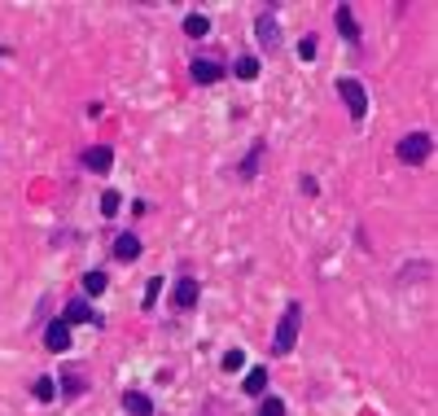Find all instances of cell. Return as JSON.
Returning a JSON list of instances; mask_svg holds the SVG:
<instances>
[{
    "mask_svg": "<svg viewBox=\"0 0 438 416\" xmlns=\"http://www.w3.org/2000/svg\"><path fill=\"white\" fill-rule=\"evenodd\" d=\"M298 333H303V302H290V307L281 311V320H277V333H272V355L285 359L294 351Z\"/></svg>",
    "mask_w": 438,
    "mask_h": 416,
    "instance_id": "obj_1",
    "label": "cell"
},
{
    "mask_svg": "<svg viewBox=\"0 0 438 416\" xmlns=\"http://www.w3.org/2000/svg\"><path fill=\"white\" fill-rule=\"evenodd\" d=\"M430 149H434L430 132H412V136H403V141L394 145V158H399L403 166H417V162H426V158H430Z\"/></svg>",
    "mask_w": 438,
    "mask_h": 416,
    "instance_id": "obj_2",
    "label": "cell"
},
{
    "mask_svg": "<svg viewBox=\"0 0 438 416\" xmlns=\"http://www.w3.org/2000/svg\"><path fill=\"white\" fill-rule=\"evenodd\" d=\"M338 96L347 101V114H351L355 123H364V114H368V92H364V83H360V79H338Z\"/></svg>",
    "mask_w": 438,
    "mask_h": 416,
    "instance_id": "obj_3",
    "label": "cell"
},
{
    "mask_svg": "<svg viewBox=\"0 0 438 416\" xmlns=\"http://www.w3.org/2000/svg\"><path fill=\"white\" fill-rule=\"evenodd\" d=\"M254 35H259V44H263L268 53H277V49H281V26H277V13H272V9H259V18H254Z\"/></svg>",
    "mask_w": 438,
    "mask_h": 416,
    "instance_id": "obj_4",
    "label": "cell"
},
{
    "mask_svg": "<svg viewBox=\"0 0 438 416\" xmlns=\"http://www.w3.org/2000/svg\"><path fill=\"white\" fill-rule=\"evenodd\" d=\"M171 298H175V307H180V311H193V307H198V298H202V285L193 281V276H180Z\"/></svg>",
    "mask_w": 438,
    "mask_h": 416,
    "instance_id": "obj_5",
    "label": "cell"
},
{
    "mask_svg": "<svg viewBox=\"0 0 438 416\" xmlns=\"http://www.w3.org/2000/svg\"><path fill=\"white\" fill-rule=\"evenodd\" d=\"M79 162H84L88 171H110V166H114V149L110 145H88L84 154H79Z\"/></svg>",
    "mask_w": 438,
    "mask_h": 416,
    "instance_id": "obj_6",
    "label": "cell"
},
{
    "mask_svg": "<svg viewBox=\"0 0 438 416\" xmlns=\"http://www.w3.org/2000/svg\"><path fill=\"white\" fill-rule=\"evenodd\" d=\"M44 346L53 355H62L66 346H71V324L66 320H49V329H44Z\"/></svg>",
    "mask_w": 438,
    "mask_h": 416,
    "instance_id": "obj_7",
    "label": "cell"
},
{
    "mask_svg": "<svg viewBox=\"0 0 438 416\" xmlns=\"http://www.w3.org/2000/svg\"><path fill=\"white\" fill-rule=\"evenodd\" d=\"M141 237H136V232H119V237H114V259L119 263H132V259H141Z\"/></svg>",
    "mask_w": 438,
    "mask_h": 416,
    "instance_id": "obj_8",
    "label": "cell"
},
{
    "mask_svg": "<svg viewBox=\"0 0 438 416\" xmlns=\"http://www.w3.org/2000/svg\"><path fill=\"white\" fill-rule=\"evenodd\" d=\"M123 408H128V416H154V399L145 390H128L123 395Z\"/></svg>",
    "mask_w": 438,
    "mask_h": 416,
    "instance_id": "obj_9",
    "label": "cell"
},
{
    "mask_svg": "<svg viewBox=\"0 0 438 416\" xmlns=\"http://www.w3.org/2000/svg\"><path fill=\"white\" fill-rule=\"evenodd\" d=\"M193 79H198V83H219V79H224V66L211 62V58H198V62H193Z\"/></svg>",
    "mask_w": 438,
    "mask_h": 416,
    "instance_id": "obj_10",
    "label": "cell"
},
{
    "mask_svg": "<svg viewBox=\"0 0 438 416\" xmlns=\"http://www.w3.org/2000/svg\"><path fill=\"white\" fill-rule=\"evenodd\" d=\"M263 154H268V145H263V141H259V145L250 149V154H245V158H241V166H237V175H241V180H254V175H259V162H263Z\"/></svg>",
    "mask_w": 438,
    "mask_h": 416,
    "instance_id": "obj_11",
    "label": "cell"
},
{
    "mask_svg": "<svg viewBox=\"0 0 438 416\" xmlns=\"http://www.w3.org/2000/svg\"><path fill=\"white\" fill-rule=\"evenodd\" d=\"M62 320H66V324H88V320H97V315H92V307H88L84 298H71V302H66V315H62Z\"/></svg>",
    "mask_w": 438,
    "mask_h": 416,
    "instance_id": "obj_12",
    "label": "cell"
},
{
    "mask_svg": "<svg viewBox=\"0 0 438 416\" xmlns=\"http://www.w3.org/2000/svg\"><path fill=\"white\" fill-rule=\"evenodd\" d=\"M333 18H338V31L347 35L351 44H360V26H355V13H351V5H338V13H333Z\"/></svg>",
    "mask_w": 438,
    "mask_h": 416,
    "instance_id": "obj_13",
    "label": "cell"
},
{
    "mask_svg": "<svg viewBox=\"0 0 438 416\" xmlns=\"http://www.w3.org/2000/svg\"><path fill=\"white\" fill-rule=\"evenodd\" d=\"M241 385H245V395H268V368H250Z\"/></svg>",
    "mask_w": 438,
    "mask_h": 416,
    "instance_id": "obj_14",
    "label": "cell"
},
{
    "mask_svg": "<svg viewBox=\"0 0 438 416\" xmlns=\"http://www.w3.org/2000/svg\"><path fill=\"white\" fill-rule=\"evenodd\" d=\"M31 395L40 399V404H53V399H58V377H35Z\"/></svg>",
    "mask_w": 438,
    "mask_h": 416,
    "instance_id": "obj_15",
    "label": "cell"
},
{
    "mask_svg": "<svg viewBox=\"0 0 438 416\" xmlns=\"http://www.w3.org/2000/svg\"><path fill=\"white\" fill-rule=\"evenodd\" d=\"M430 263H403V272H399V281L403 285H412V281H430Z\"/></svg>",
    "mask_w": 438,
    "mask_h": 416,
    "instance_id": "obj_16",
    "label": "cell"
},
{
    "mask_svg": "<svg viewBox=\"0 0 438 416\" xmlns=\"http://www.w3.org/2000/svg\"><path fill=\"white\" fill-rule=\"evenodd\" d=\"M184 35H189V40H202V35H211V22L202 18V13H189V18H184Z\"/></svg>",
    "mask_w": 438,
    "mask_h": 416,
    "instance_id": "obj_17",
    "label": "cell"
},
{
    "mask_svg": "<svg viewBox=\"0 0 438 416\" xmlns=\"http://www.w3.org/2000/svg\"><path fill=\"white\" fill-rule=\"evenodd\" d=\"M105 285H110V276H105L101 268L84 272V294H105Z\"/></svg>",
    "mask_w": 438,
    "mask_h": 416,
    "instance_id": "obj_18",
    "label": "cell"
},
{
    "mask_svg": "<svg viewBox=\"0 0 438 416\" xmlns=\"http://www.w3.org/2000/svg\"><path fill=\"white\" fill-rule=\"evenodd\" d=\"M232 75L237 79H259V58H237L232 62Z\"/></svg>",
    "mask_w": 438,
    "mask_h": 416,
    "instance_id": "obj_19",
    "label": "cell"
},
{
    "mask_svg": "<svg viewBox=\"0 0 438 416\" xmlns=\"http://www.w3.org/2000/svg\"><path fill=\"white\" fill-rule=\"evenodd\" d=\"M119 211H123V198H119L114 189H105V193H101V215H105V219H114Z\"/></svg>",
    "mask_w": 438,
    "mask_h": 416,
    "instance_id": "obj_20",
    "label": "cell"
},
{
    "mask_svg": "<svg viewBox=\"0 0 438 416\" xmlns=\"http://www.w3.org/2000/svg\"><path fill=\"white\" fill-rule=\"evenodd\" d=\"M158 294H162V276H154V281L145 285V298H141V307L145 311H154V302H158Z\"/></svg>",
    "mask_w": 438,
    "mask_h": 416,
    "instance_id": "obj_21",
    "label": "cell"
},
{
    "mask_svg": "<svg viewBox=\"0 0 438 416\" xmlns=\"http://www.w3.org/2000/svg\"><path fill=\"white\" fill-rule=\"evenodd\" d=\"M259 416H285V399H277V395H268L263 404H259Z\"/></svg>",
    "mask_w": 438,
    "mask_h": 416,
    "instance_id": "obj_22",
    "label": "cell"
},
{
    "mask_svg": "<svg viewBox=\"0 0 438 416\" xmlns=\"http://www.w3.org/2000/svg\"><path fill=\"white\" fill-rule=\"evenodd\" d=\"M62 390H66V395H84V372H66V377H62Z\"/></svg>",
    "mask_w": 438,
    "mask_h": 416,
    "instance_id": "obj_23",
    "label": "cell"
},
{
    "mask_svg": "<svg viewBox=\"0 0 438 416\" xmlns=\"http://www.w3.org/2000/svg\"><path fill=\"white\" fill-rule=\"evenodd\" d=\"M298 58H303V62L316 58V35H303V40H298Z\"/></svg>",
    "mask_w": 438,
    "mask_h": 416,
    "instance_id": "obj_24",
    "label": "cell"
},
{
    "mask_svg": "<svg viewBox=\"0 0 438 416\" xmlns=\"http://www.w3.org/2000/svg\"><path fill=\"white\" fill-rule=\"evenodd\" d=\"M219 364H224V372H237V368L245 364V355H241V351H228L224 359H219Z\"/></svg>",
    "mask_w": 438,
    "mask_h": 416,
    "instance_id": "obj_25",
    "label": "cell"
},
{
    "mask_svg": "<svg viewBox=\"0 0 438 416\" xmlns=\"http://www.w3.org/2000/svg\"><path fill=\"white\" fill-rule=\"evenodd\" d=\"M303 193H307V198H316V193H320V184H316L311 175H303Z\"/></svg>",
    "mask_w": 438,
    "mask_h": 416,
    "instance_id": "obj_26",
    "label": "cell"
}]
</instances>
